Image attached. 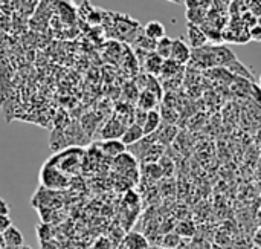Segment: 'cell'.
I'll use <instances>...</instances> for the list:
<instances>
[{
    "label": "cell",
    "mask_w": 261,
    "mask_h": 249,
    "mask_svg": "<svg viewBox=\"0 0 261 249\" xmlns=\"http://www.w3.org/2000/svg\"><path fill=\"white\" fill-rule=\"evenodd\" d=\"M191 58V51L188 43H185L182 38H176L173 40V49H171V57L170 60L179 63V64H187Z\"/></svg>",
    "instance_id": "7a4b0ae2"
},
{
    "label": "cell",
    "mask_w": 261,
    "mask_h": 249,
    "mask_svg": "<svg viewBox=\"0 0 261 249\" xmlns=\"http://www.w3.org/2000/svg\"><path fill=\"white\" fill-rule=\"evenodd\" d=\"M164 63H165V60L161 55H158L154 51H151V52L147 54V57L144 60V69H145V72L148 75L154 77V75H159L162 72Z\"/></svg>",
    "instance_id": "277c9868"
},
{
    "label": "cell",
    "mask_w": 261,
    "mask_h": 249,
    "mask_svg": "<svg viewBox=\"0 0 261 249\" xmlns=\"http://www.w3.org/2000/svg\"><path fill=\"white\" fill-rule=\"evenodd\" d=\"M171 49H173V38H170V37H164V38H161V40H158L156 41V49H154V52L158 54V55H161L164 60H170V57H171Z\"/></svg>",
    "instance_id": "7c38bea8"
},
{
    "label": "cell",
    "mask_w": 261,
    "mask_h": 249,
    "mask_svg": "<svg viewBox=\"0 0 261 249\" xmlns=\"http://www.w3.org/2000/svg\"><path fill=\"white\" fill-rule=\"evenodd\" d=\"M3 239H5V245L8 249H18L20 246L24 245V237L21 234V231L17 227H9L5 233H3Z\"/></svg>",
    "instance_id": "8992f818"
},
{
    "label": "cell",
    "mask_w": 261,
    "mask_h": 249,
    "mask_svg": "<svg viewBox=\"0 0 261 249\" xmlns=\"http://www.w3.org/2000/svg\"><path fill=\"white\" fill-rule=\"evenodd\" d=\"M188 41H190L191 47L199 49V47H203V44L206 43V35L194 23H190L188 24Z\"/></svg>",
    "instance_id": "30bf717a"
},
{
    "label": "cell",
    "mask_w": 261,
    "mask_h": 249,
    "mask_svg": "<svg viewBox=\"0 0 261 249\" xmlns=\"http://www.w3.org/2000/svg\"><path fill=\"white\" fill-rule=\"evenodd\" d=\"M37 237L40 240V243H46L50 242L54 239V230L49 223H41L37 227Z\"/></svg>",
    "instance_id": "9a60e30c"
},
{
    "label": "cell",
    "mask_w": 261,
    "mask_h": 249,
    "mask_svg": "<svg viewBox=\"0 0 261 249\" xmlns=\"http://www.w3.org/2000/svg\"><path fill=\"white\" fill-rule=\"evenodd\" d=\"M156 135H158V142H161V144L171 142L177 135V129L173 124H167L165 127H159Z\"/></svg>",
    "instance_id": "5bb4252c"
},
{
    "label": "cell",
    "mask_w": 261,
    "mask_h": 249,
    "mask_svg": "<svg viewBox=\"0 0 261 249\" xmlns=\"http://www.w3.org/2000/svg\"><path fill=\"white\" fill-rule=\"evenodd\" d=\"M159 96L148 90V89H142L141 93L138 95V109H142L145 112H150V110H154L156 106L159 104Z\"/></svg>",
    "instance_id": "5b68a950"
},
{
    "label": "cell",
    "mask_w": 261,
    "mask_h": 249,
    "mask_svg": "<svg viewBox=\"0 0 261 249\" xmlns=\"http://www.w3.org/2000/svg\"><path fill=\"white\" fill-rule=\"evenodd\" d=\"M144 136H145V135H144L142 126L133 122V124L127 126V129H125V132H124V135H122V138H121V141H122L127 147H130V145L139 142Z\"/></svg>",
    "instance_id": "52a82bcc"
},
{
    "label": "cell",
    "mask_w": 261,
    "mask_h": 249,
    "mask_svg": "<svg viewBox=\"0 0 261 249\" xmlns=\"http://www.w3.org/2000/svg\"><path fill=\"white\" fill-rule=\"evenodd\" d=\"M0 249H6V245H5V239H3V234H0Z\"/></svg>",
    "instance_id": "d4e9b609"
},
{
    "label": "cell",
    "mask_w": 261,
    "mask_h": 249,
    "mask_svg": "<svg viewBox=\"0 0 261 249\" xmlns=\"http://www.w3.org/2000/svg\"><path fill=\"white\" fill-rule=\"evenodd\" d=\"M110 248H112V243H110V240H109V239H106V237L98 239V240H96V243H95V249H110Z\"/></svg>",
    "instance_id": "7402d4cb"
},
{
    "label": "cell",
    "mask_w": 261,
    "mask_h": 249,
    "mask_svg": "<svg viewBox=\"0 0 261 249\" xmlns=\"http://www.w3.org/2000/svg\"><path fill=\"white\" fill-rule=\"evenodd\" d=\"M258 86H260V89H261V75L258 77Z\"/></svg>",
    "instance_id": "83f0119b"
},
{
    "label": "cell",
    "mask_w": 261,
    "mask_h": 249,
    "mask_svg": "<svg viewBox=\"0 0 261 249\" xmlns=\"http://www.w3.org/2000/svg\"><path fill=\"white\" fill-rule=\"evenodd\" d=\"M96 147L107 156L110 158H116L119 156L121 153L127 152V145L121 141V139H104L102 142L96 144Z\"/></svg>",
    "instance_id": "3957f363"
},
{
    "label": "cell",
    "mask_w": 261,
    "mask_h": 249,
    "mask_svg": "<svg viewBox=\"0 0 261 249\" xmlns=\"http://www.w3.org/2000/svg\"><path fill=\"white\" fill-rule=\"evenodd\" d=\"M41 249H58V246L50 240V242H46V243H41Z\"/></svg>",
    "instance_id": "cb8c5ba5"
},
{
    "label": "cell",
    "mask_w": 261,
    "mask_h": 249,
    "mask_svg": "<svg viewBox=\"0 0 261 249\" xmlns=\"http://www.w3.org/2000/svg\"><path fill=\"white\" fill-rule=\"evenodd\" d=\"M144 170H145L147 178H150L153 181H159V179L164 178V171H162V168H161V165L158 162H148V164H145V168Z\"/></svg>",
    "instance_id": "2e32d148"
},
{
    "label": "cell",
    "mask_w": 261,
    "mask_h": 249,
    "mask_svg": "<svg viewBox=\"0 0 261 249\" xmlns=\"http://www.w3.org/2000/svg\"><path fill=\"white\" fill-rule=\"evenodd\" d=\"M124 202L128 207H138L139 205V194L135 190H128L124 196Z\"/></svg>",
    "instance_id": "ffe728a7"
},
{
    "label": "cell",
    "mask_w": 261,
    "mask_h": 249,
    "mask_svg": "<svg viewBox=\"0 0 261 249\" xmlns=\"http://www.w3.org/2000/svg\"><path fill=\"white\" fill-rule=\"evenodd\" d=\"M18 249H32L31 246H28V245H23V246H20Z\"/></svg>",
    "instance_id": "4316f807"
},
{
    "label": "cell",
    "mask_w": 261,
    "mask_h": 249,
    "mask_svg": "<svg viewBox=\"0 0 261 249\" xmlns=\"http://www.w3.org/2000/svg\"><path fill=\"white\" fill-rule=\"evenodd\" d=\"M174 231L180 237H193L196 234V227L191 222H188V220H182V222H179V225L176 227Z\"/></svg>",
    "instance_id": "e0dca14e"
},
{
    "label": "cell",
    "mask_w": 261,
    "mask_h": 249,
    "mask_svg": "<svg viewBox=\"0 0 261 249\" xmlns=\"http://www.w3.org/2000/svg\"><path fill=\"white\" fill-rule=\"evenodd\" d=\"M125 129H127V124H124L118 116H113L101 129V138L102 139H121Z\"/></svg>",
    "instance_id": "6da1fadb"
},
{
    "label": "cell",
    "mask_w": 261,
    "mask_h": 249,
    "mask_svg": "<svg viewBox=\"0 0 261 249\" xmlns=\"http://www.w3.org/2000/svg\"><path fill=\"white\" fill-rule=\"evenodd\" d=\"M180 243H182V239L176 231L167 233L162 239V248H179Z\"/></svg>",
    "instance_id": "ac0fdd59"
},
{
    "label": "cell",
    "mask_w": 261,
    "mask_h": 249,
    "mask_svg": "<svg viewBox=\"0 0 261 249\" xmlns=\"http://www.w3.org/2000/svg\"><path fill=\"white\" fill-rule=\"evenodd\" d=\"M144 35H147L153 41H158V40L165 37V26L161 21H158V20L148 21L145 24V28H144Z\"/></svg>",
    "instance_id": "8fae6325"
},
{
    "label": "cell",
    "mask_w": 261,
    "mask_h": 249,
    "mask_svg": "<svg viewBox=\"0 0 261 249\" xmlns=\"http://www.w3.org/2000/svg\"><path fill=\"white\" fill-rule=\"evenodd\" d=\"M115 164L121 168V170H135L136 168V158L133 156V153L130 152H124L119 156L115 158Z\"/></svg>",
    "instance_id": "4fadbf2b"
},
{
    "label": "cell",
    "mask_w": 261,
    "mask_h": 249,
    "mask_svg": "<svg viewBox=\"0 0 261 249\" xmlns=\"http://www.w3.org/2000/svg\"><path fill=\"white\" fill-rule=\"evenodd\" d=\"M9 227H12V220L9 216H0V234H3Z\"/></svg>",
    "instance_id": "44dd1931"
},
{
    "label": "cell",
    "mask_w": 261,
    "mask_h": 249,
    "mask_svg": "<svg viewBox=\"0 0 261 249\" xmlns=\"http://www.w3.org/2000/svg\"><path fill=\"white\" fill-rule=\"evenodd\" d=\"M168 2H173V3H182V2H185V0H168Z\"/></svg>",
    "instance_id": "484cf974"
},
{
    "label": "cell",
    "mask_w": 261,
    "mask_h": 249,
    "mask_svg": "<svg viewBox=\"0 0 261 249\" xmlns=\"http://www.w3.org/2000/svg\"><path fill=\"white\" fill-rule=\"evenodd\" d=\"M161 249H177V248H161Z\"/></svg>",
    "instance_id": "f1b7e54d"
},
{
    "label": "cell",
    "mask_w": 261,
    "mask_h": 249,
    "mask_svg": "<svg viewBox=\"0 0 261 249\" xmlns=\"http://www.w3.org/2000/svg\"><path fill=\"white\" fill-rule=\"evenodd\" d=\"M9 213H11V208L8 202L3 197H0V216H9Z\"/></svg>",
    "instance_id": "603a6c76"
},
{
    "label": "cell",
    "mask_w": 261,
    "mask_h": 249,
    "mask_svg": "<svg viewBox=\"0 0 261 249\" xmlns=\"http://www.w3.org/2000/svg\"><path fill=\"white\" fill-rule=\"evenodd\" d=\"M161 124H162V115H161L158 110H150V112H147V118H145V122H144V126H142L144 135L147 136V135L156 133V132L159 130Z\"/></svg>",
    "instance_id": "ba28073f"
},
{
    "label": "cell",
    "mask_w": 261,
    "mask_h": 249,
    "mask_svg": "<svg viewBox=\"0 0 261 249\" xmlns=\"http://www.w3.org/2000/svg\"><path fill=\"white\" fill-rule=\"evenodd\" d=\"M158 164L161 165V168H162V171H164V178L165 176H171L173 173H174V162L168 158V156H162L159 161H158Z\"/></svg>",
    "instance_id": "d6986e66"
},
{
    "label": "cell",
    "mask_w": 261,
    "mask_h": 249,
    "mask_svg": "<svg viewBox=\"0 0 261 249\" xmlns=\"http://www.w3.org/2000/svg\"><path fill=\"white\" fill-rule=\"evenodd\" d=\"M124 246L127 249H148V240L141 233H128L124 237Z\"/></svg>",
    "instance_id": "9c48e42d"
}]
</instances>
